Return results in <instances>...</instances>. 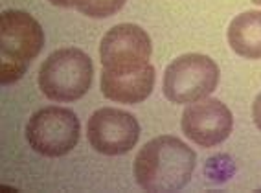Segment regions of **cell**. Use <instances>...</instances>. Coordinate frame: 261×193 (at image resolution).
<instances>
[{"instance_id":"cell-9","label":"cell","mask_w":261,"mask_h":193,"mask_svg":"<svg viewBox=\"0 0 261 193\" xmlns=\"http://www.w3.org/2000/svg\"><path fill=\"white\" fill-rule=\"evenodd\" d=\"M154 87V68L153 65H145L144 68L135 72H101L99 89L107 99L116 103L135 105L144 101L151 94Z\"/></svg>"},{"instance_id":"cell-2","label":"cell","mask_w":261,"mask_h":193,"mask_svg":"<svg viewBox=\"0 0 261 193\" xmlns=\"http://www.w3.org/2000/svg\"><path fill=\"white\" fill-rule=\"evenodd\" d=\"M44 46V32L32 15L6 10L0 15V81L15 83Z\"/></svg>"},{"instance_id":"cell-13","label":"cell","mask_w":261,"mask_h":193,"mask_svg":"<svg viewBox=\"0 0 261 193\" xmlns=\"http://www.w3.org/2000/svg\"><path fill=\"white\" fill-rule=\"evenodd\" d=\"M252 118H254L256 127L261 131V92L257 94V98L254 99V105H252Z\"/></svg>"},{"instance_id":"cell-10","label":"cell","mask_w":261,"mask_h":193,"mask_svg":"<svg viewBox=\"0 0 261 193\" xmlns=\"http://www.w3.org/2000/svg\"><path fill=\"white\" fill-rule=\"evenodd\" d=\"M228 43L245 59H261V11H245L228 26Z\"/></svg>"},{"instance_id":"cell-1","label":"cell","mask_w":261,"mask_h":193,"mask_svg":"<svg viewBox=\"0 0 261 193\" xmlns=\"http://www.w3.org/2000/svg\"><path fill=\"white\" fill-rule=\"evenodd\" d=\"M197 155L177 136L153 138L135 158V179L142 189L153 193L178 191L190 182Z\"/></svg>"},{"instance_id":"cell-5","label":"cell","mask_w":261,"mask_h":193,"mask_svg":"<svg viewBox=\"0 0 261 193\" xmlns=\"http://www.w3.org/2000/svg\"><path fill=\"white\" fill-rule=\"evenodd\" d=\"M80 118L72 108L42 107L26 123V140L42 156H65L80 142Z\"/></svg>"},{"instance_id":"cell-7","label":"cell","mask_w":261,"mask_h":193,"mask_svg":"<svg viewBox=\"0 0 261 193\" xmlns=\"http://www.w3.org/2000/svg\"><path fill=\"white\" fill-rule=\"evenodd\" d=\"M87 138L90 146L101 155H125L140 138V123L130 113L114 107H103L89 118Z\"/></svg>"},{"instance_id":"cell-4","label":"cell","mask_w":261,"mask_h":193,"mask_svg":"<svg viewBox=\"0 0 261 193\" xmlns=\"http://www.w3.org/2000/svg\"><path fill=\"white\" fill-rule=\"evenodd\" d=\"M219 85V66L202 53H184L164 72V96L173 103H195Z\"/></svg>"},{"instance_id":"cell-12","label":"cell","mask_w":261,"mask_h":193,"mask_svg":"<svg viewBox=\"0 0 261 193\" xmlns=\"http://www.w3.org/2000/svg\"><path fill=\"white\" fill-rule=\"evenodd\" d=\"M50 4L54 6H59V8H77L81 10L83 6H87L90 0H48Z\"/></svg>"},{"instance_id":"cell-3","label":"cell","mask_w":261,"mask_h":193,"mask_svg":"<svg viewBox=\"0 0 261 193\" xmlns=\"http://www.w3.org/2000/svg\"><path fill=\"white\" fill-rule=\"evenodd\" d=\"M92 75V61L83 50L61 48L50 53L39 68V87L48 99L68 103L89 92Z\"/></svg>"},{"instance_id":"cell-14","label":"cell","mask_w":261,"mask_h":193,"mask_svg":"<svg viewBox=\"0 0 261 193\" xmlns=\"http://www.w3.org/2000/svg\"><path fill=\"white\" fill-rule=\"evenodd\" d=\"M252 2H254V4H257V6H261V0H252Z\"/></svg>"},{"instance_id":"cell-11","label":"cell","mask_w":261,"mask_h":193,"mask_svg":"<svg viewBox=\"0 0 261 193\" xmlns=\"http://www.w3.org/2000/svg\"><path fill=\"white\" fill-rule=\"evenodd\" d=\"M123 4L125 0H90L80 11L90 19H107V17L116 15L123 8Z\"/></svg>"},{"instance_id":"cell-6","label":"cell","mask_w":261,"mask_h":193,"mask_svg":"<svg viewBox=\"0 0 261 193\" xmlns=\"http://www.w3.org/2000/svg\"><path fill=\"white\" fill-rule=\"evenodd\" d=\"M153 52L151 37L136 24H118L109 30L99 44L103 70L135 72L149 65Z\"/></svg>"},{"instance_id":"cell-8","label":"cell","mask_w":261,"mask_h":193,"mask_svg":"<svg viewBox=\"0 0 261 193\" xmlns=\"http://www.w3.org/2000/svg\"><path fill=\"white\" fill-rule=\"evenodd\" d=\"M180 127L193 144L201 147H215L230 136L233 118L223 101L204 98L184 108Z\"/></svg>"}]
</instances>
